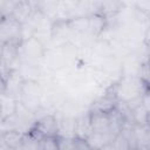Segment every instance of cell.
<instances>
[{
    "mask_svg": "<svg viewBox=\"0 0 150 150\" xmlns=\"http://www.w3.org/2000/svg\"><path fill=\"white\" fill-rule=\"evenodd\" d=\"M22 38V25L12 15L0 16V43L20 45Z\"/></svg>",
    "mask_w": 150,
    "mask_h": 150,
    "instance_id": "1",
    "label": "cell"
},
{
    "mask_svg": "<svg viewBox=\"0 0 150 150\" xmlns=\"http://www.w3.org/2000/svg\"><path fill=\"white\" fill-rule=\"evenodd\" d=\"M32 138L35 141L42 137H56L59 136V123L53 115H47L39 118L33 129H32Z\"/></svg>",
    "mask_w": 150,
    "mask_h": 150,
    "instance_id": "2",
    "label": "cell"
},
{
    "mask_svg": "<svg viewBox=\"0 0 150 150\" xmlns=\"http://www.w3.org/2000/svg\"><path fill=\"white\" fill-rule=\"evenodd\" d=\"M57 149L59 150H89L90 146L86 139L76 136H57Z\"/></svg>",
    "mask_w": 150,
    "mask_h": 150,
    "instance_id": "3",
    "label": "cell"
},
{
    "mask_svg": "<svg viewBox=\"0 0 150 150\" xmlns=\"http://www.w3.org/2000/svg\"><path fill=\"white\" fill-rule=\"evenodd\" d=\"M117 105V95L115 93H107L104 96L100 97L93 103L90 111H110Z\"/></svg>",
    "mask_w": 150,
    "mask_h": 150,
    "instance_id": "4",
    "label": "cell"
},
{
    "mask_svg": "<svg viewBox=\"0 0 150 150\" xmlns=\"http://www.w3.org/2000/svg\"><path fill=\"white\" fill-rule=\"evenodd\" d=\"M1 63L5 67H11L13 62L19 56V45L14 43H5L1 47Z\"/></svg>",
    "mask_w": 150,
    "mask_h": 150,
    "instance_id": "5",
    "label": "cell"
},
{
    "mask_svg": "<svg viewBox=\"0 0 150 150\" xmlns=\"http://www.w3.org/2000/svg\"><path fill=\"white\" fill-rule=\"evenodd\" d=\"M74 136L87 139V137L93 132L91 125H90V120H89V114L84 117H80L77 121L74 122Z\"/></svg>",
    "mask_w": 150,
    "mask_h": 150,
    "instance_id": "6",
    "label": "cell"
},
{
    "mask_svg": "<svg viewBox=\"0 0 150 150\" xmlns=\"http://www.w3.org/2000/svg\"><path fill=\"white\" fill-rule=\"evenodd\" d=\"M30 14H32V4L26 1H20V2H15L11 15L22 25L30 16Z\"/></svg>",
    "mask_w": 150,
    "mask_h": 150,
    "instance_id": "7",
    "label": "cell"
},
{
    "mask_svg": "<svg viewBox=\"0 0 150 150\" xmlns=\"http://www.w3.org/2000/svg\"><path fill=\"white\" fill-rule=\"evenodd\" d=\"M130 146H129V143H128V139L125 138V136L120 132L110 143H108L102 150H128Z\"/></svg>",
    "mask_w": 150,
    "mask_h": 150,
    "instance_id": "8",
    "label": "cell"
},
{
    "mask_svg": "<svg viewBox=\"0 0 150 150\" xmlns=\"http://www.w3.org/2000/svg\"><path fill=\"white\" fill-rule=\"evenodd\" d=\"M56 137H42L38 139L35 150H59Z\"/></svg>",
    "mask_w": 150,
    "mask_h": 150,
    "instance_id": "9",
    "label": "cell"
},
{
    "mask_svg": "<svg viewBox=\"0 0 150 150\" xmlns=\"http://www.w3.org/2000/svg\"><path fill=\"white\" fill-rule=\"evenodd\" d=\"M128 150H138V149H137V148H129Z\"/></svg>",
    "mask_w": 150,
    "mask_h": 150,
    "instance_id": "10",
    "label": "cell"
},
{
    "mask_svg": "<svg viewBox=\"0 0 150 150\" xmlns=\"http://www.w3.org/2000/svg\"><path fill=\"white\" fill-rule=\"evenodd\" d=\"M89 150H100V149H93V148H90Z\"/></svg>",
    "mask_w": 150,
    "mask_h": 150,
    "instance_id": "11",
    "label": "cell"
}]
</instances>
